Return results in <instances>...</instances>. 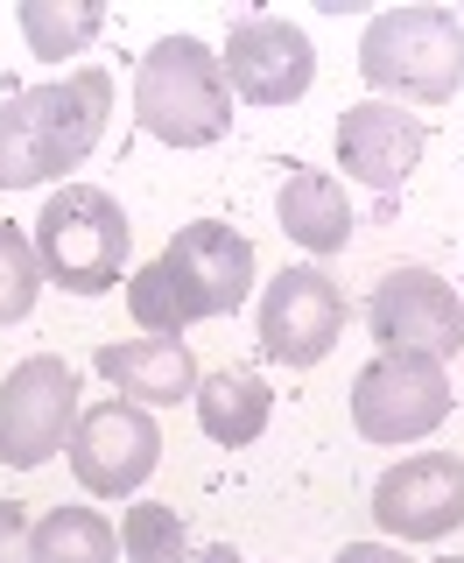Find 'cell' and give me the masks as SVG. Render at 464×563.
Returning a JSON list of instances; mask_svg holds the SVG:
<instances>
[{
  "instance_id": "6da1fadb",
  "label": "cell",
  "mask_w": 464,
  "mask_h": 563,
  "mask_svg": "<svg viewBox=\"0 0 464 563\" xmlns=\"http://www.w3.org/2000/svg\"><path fill=\"white\" fill-rule=\"evenodd\" d=\"M246 289H254V240H240L219 219H198L163 246V261H148L128 282V310L155 339H184L198 317L240 310Z\"/></svg>"
},
{
  "instance_id": "7a4b0ae2",
  "label": "cell",
  "mask_w": 464,
  "mask_h": 563,
  "mask_svg": "<svg viewBox=\"0 0 464 563\" xmlns=\"http://www.w3.org/2000/svg\"><path fill=\"white\" fill-rule=\"evenodd\" d=\"M106 113H113L106 70H70V78L14 92L0 106V190H35L49 176L78 169L99 148Z\"/></svg>"
},
{
  "instance_id": "3957f363",
  "label": "cell",
  "mask_w": 464,
  "mask_h": 563,
  "mask_svg": "<svg viewBox=\"0 0 464 563\" xmlns=\"http://www.w3.org/2000/svg\"><path fill=\"white\" fill-rule=\"evenodd\" d=\"M134 120L169 148H211L232 128V85L225 64L198 35H163L134 70Z\"/></svg>"
},
{
  "instance_id": "277c9868",
  "label": "cell",
  "mask_w": 464,
  "mask_h": 563,
  "mask_svg": "<svg viewBox=\"0 0 464 563\" xmlns=\"http://www.w3.org/2000/svg\"><path fill=\"white\" fill-rule=\"evenodd\" d=\"M360 70L373 92L443 106L464 85V29L451 8H395L373 14L360 35Z\"/></svg>"
},
{
  "instance_id": "5b68a950",
  "label": "cell",
  "mask_w": 464,
  "mask_h": 563,
  "mask_svg": "<svg viewBox=\"0 0 464 563\" xmlns=\"http://www.w3.org/2000/svg\"><path fill=\"white\" fill-rule=\"evenodd\" d=\"M134 225L106 190L92 184H64L57 198L35 219V261H43V282H57L70 296H106L128 268Z\"/></svg>"
},
{
  "instance_id": "8992f818",
  "label": "cell",
  "mask_w": 464,
  "mask_h": 563,
  "mask_svg": "<svg viewBox=\"0 0 464 563\" xmlns=\"http://www.w3.org/2000/svg\"><path fill=\"white\" fill-rule=\"evenodd\" d=\"M78 430V374L57 352H35L0 380V465L35 472Z\"/></svg>"
},
{
  "instance_id": "52a82bcc",
  "label": "cell",
  "mask_w": 464,
  "mask_h": 563,
  "mask_svg": "<svg viewBox=\"0 0 464 563\" xmlns=\"http://www.w3.org/2000/svg\"><path fill=\"white\" fill-rule=\"evenodd\" d=\"M451 416V380L443 360L422 352H380L360 380H352V422L366 444H416Z\"/></svg>"
},
{
  "instance_id": "ba28073f",
  "label": "cell",
  "mask_w": 464,
  "mask_h": 563,
  "mask_svg": "<svg viewBox=\"0 0 464 563\" xmlns=\"http://www.w3.org/2000/svg\"><path fill=\"white\" fill-rule=\"evenodd\" d=\"M366 331L380 352H422V360H457L464 345V310L457 289L430 268H395L366 296Z\"/></svg>"
},
{
  "instance_id": "9c48e42d",
  "label": "cell",
  "mask_w": 464,
  "mask_h": 563,
  "mask_svg": "<svg viewBox=\"0 0 464 563\" xmlns=\"http://www.w3.org/2000/svg\"><path fill=\"white\" fill-rule=\"evenodd\" d=\"M155 457H163V430H155V416L141 409V401H99V409H85L78 430H70V472H78V486L99 493V500L134 493L155 472Z\"/></svg>"
},
{
  "instance_id": "30bf717a",
  "label": "cell",
  "mask_w": 464,
  "mask_h": 563,
  "mask_svg": "<svg viewBox=\"0 0 464 563\" xmlns=\"http://www.w3.org/2000/svg\"><path fill=\"white\" fill-rule=\"evenodd\" d=\"M345 331V296L324 268H281L261 296V352L275 366H317Z\"/></svg>"
},
{
  "instance_id": "8fae6325",
  "label": "cell",
  "mask_w": 464,
  "mask_h": 563,
  "mask_svg": "<svg viewBox=\"0 0 464 563\" xmlns=\"http://www.w3.org/2000/svg\"><path fill=\"white\" fill-rule=\"evenodd\" d=\"M373 521L395 542H443L464 521V457L416 451L373 486Z\"/></svg>"
},
{
  "instance_id": "7c38bea8",
  "label": "cell",
  "mask_w": 464,
  "mask_h": 563,
  "mask_svg": "<svg viewBox=\"0 0 464 563\" xmlns=\"http://www.w3.org/2000/svg\"><path fill=\"white\" fill-rule=\"evenodd\" d=\"M219 64H225V85L246 106H289V99L310 92V78H317L310 35L296 22H281V14H246V22L232 29Z\"/></svg>"
},
{
  "instance_id": "4fadbf2b",
  "label": "cell",
  "mask_w": 464,
  "mask_h": 563,
  "mask_svg": "<svg viewBox=\"0 0 464 563\" xmlns=\"http://www.w3.org/2000/svg\"><path fill=\"white\" fill-rule=\"evenodd\" d=\"M422 141H430V128L416 113H401L395 99H366L345 106V120H338V163L373 190H401L422 163Z\"/></svg>"
},
{
  "instance_id": "5bb4252c",
  "label": "cell",
  "mask_w": 464,
  "mask_h": 563,
  "mask_svg": "<svg viewBox=\"0 0 464 563\" xmlns=\"http://www.w3.org/2000/svg\"><path fill=\"white\" fill-rule=\"evenodd\" d=\"M99 374L120 387V395L134 401H155V409H169V401H198V360H190L184 339H128V345H99Z\"/></svg>"
},
{
  "instance_id": "9a60e30c",
  "label": "cell",
  "mask_w": 464,
  "mask_h": 563,
  "mask_svg": "<svg viewBox=\"0 0 464 563\" xmlns=\"http://www.w3.org/2000/svg\"><path fill=\"white\" fill-rule=\"evenodd\" d=\"M275 211H281V233H289L296 246H310V254H345L352 205H345V190H338V176H324V169H289Z\"/></svg>"
},
{
  "instance_id": "2e32d148",
  "label": "cell",
  "mask_w": 464,
  "mask_h": 563,
  "mask_svg": "<svg viewBox=\"0 0 464 563\" xmlns=\"http://www.w3.org/2000/svg\"><path fill=\"white\" fill-rule=\"evenodd\" d=\"M267 409H275V395H267V380L261 374H211L198 380V422H205V437L211 444H254V437L267 430Z\"/></svg>"
},
{
  "instance_id": "e0dca14e",
  "label": "cell",
  "mask_w": 464,
  "mask_h": 563,
  "mask_svg": "<svg viewBox=\"0 0 464 563\" xmlns=\"http://www.w3.org/2000/svg\"><path fill=\"white\" fill-rule=\"evenodd\" d=\"M29 556L35 563H113L120 556V536L113 521L92 515V507H49L29 536Z\"/></svg>"
},
{
  "instance_id": "ac0fdd59",
  "label": "cell",
  "mask_w": 464,
  "mask_h": 563,
  "mask_svg": "<svg viewBox=\"0 0 464 563\" xmlns=\"http://www.w3.org/2000/svg\"><path fill=\"white\" fill-rule=\"evenodd\" d=\"M106 14L92 8V0H22V35H29V49L35 57H78L85 43L99 35Z\"/></svg>"
},
{
  "instance_id": "d6986e66",
  "label": "cell",
  "mask_w": 464,
  "mask_h": 563,
  "mask_svg": "<svg viewBox=\"0 0 464 563\" xmlns=\"http://www.w3.org/2000/svg\"><path fill=\"white\" fill-rule=\"evenodd\" d=\"M120 550H128V563H190V528L176 507L141 500L120 515Z\"/></svg>"
},
{
  "instance_id": "ffe728a7",
  "label": "cell",
  "mask_w": 464,
  "mask_h": 563,
  "mask_svg": "<svg viewBox=\"0 0 464 563\" xmlns=\"http://www.w3.org/2000/svg\"><path fill=\"white\" fill-rule=\"evenodd\" d=\"M35 289H43V261H35V240L22 225L0 219V324H22L35 310Z\"/></svg>"
},
{
  "instance_id": "44dd1931",
  "label": "cell",
  "mask_w": 464,
  "mask_h": 563,
  "mask_svg": "<svg viewBox=\"0 0 464 563\" xmlns=\"http://www.w3.org/2000/svg\"><path fill=\"white\" fill-rule=\"evenodd\" d=\"M29 536H35V528H29V507L22 500H0V563H35L29 556Z\"/></svg>"
},
{
  "instance_id": "7402d4cb",
  "label": "cell",
  "mask_w": 464,
  "mask_h": 563,
  "mask_svg": "<svg viewBox=\"0 0 464 563\" xmlns=\"http://www.w3.org/2000/svg\"><path fill=\"white\" fill-rule=\"evenodd\" d=\"M331 563H416V556H401V550H387V542H345Z\"/></svg>"
},
{
  "instance_id": "603a6c76",
  "label": "cell",
  "mask_w": 464,
  "mask_h": 563,
  "mask_svg": "<svg viewBox=\"0 0 464 563\" xmlns=\"http://www.w3.org/2000/svg\"><path fill=\"white\" fill-rule=\"evenodd\" d=\"M190 563H240V556H232V542H211V550H198Z\"/></svg>"
},
{
  "instance_id": "cb8c5ba5",
  "label": "cell",
  "mask_w": 464,
  "mask_h": 563,
  "mask_svg": "<svg viewBox=\"0 0 464 563\" xmlns=\"http://www.w3.org/2000/svg\"><path fill=\"white\" fill-rule=\"evenodd\" d=\"M451 563H464V556H451Z\"/></svg>"
}]
</instances>
